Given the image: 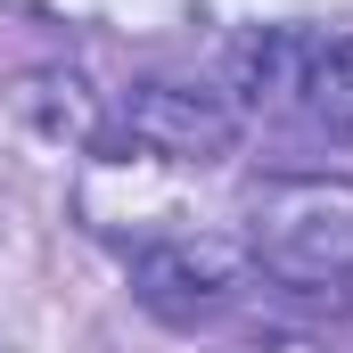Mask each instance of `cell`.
Here are the masks:
<instances>
[{"label":"cell","mask_w":353,"mask_h":353,"mask_svg":"<svg viewBox=\"0 0 353 353\" xmlns=\"http://www.w3.org/2000/svg\"><path fill=\"white\" fill-rule=\"evenodd\" d=\"M247 247L239 239H214V230H189V239H157V247H140L132 255V288H140V304L148 312H165V321H197V312H222L230 304V288L247 279Z\"/></svg>","instance_id":"cell-2"},{"label":"cell","mask_w":353,"mask_h":353,"mask_svg":"<svg viewBox=\"0 0 353 353\" xmlns=\"http://www.w3.org/2000/svg\"><path fill=\"white\" fill-rule=\"evenodd\" d=\"M115 132L132 157H157V165H222L239 148V107L222 90H189V83H132Z\"/></svg>","instance_id":"cell-1"},{"label":"cell","mask_w":353,"mask_h":353,"mask_svg":"<svg viewBox=\"0 0 353 353\" xmlns=\"http://www.w3.org/2000/svg\"><path fill=\"white\" fill-rule=\"evenodd\" d=\"M271 353H312V345H271Z\"/></svg>","instance_id":"cell-4"},{"label":"cell","mask_w":353,"mask_h":353,"mask_svg":"<svg viewBox=\"0 0 353 353\" xmlns=\"http://www.w3.org/2000/svg\"><path fill=\"white\" fill-rule=\"evenodd\" d=\"M271 279L288 288H345L353 279V205H329V197H296L263 214L255 247H247Z\"/></svg>","instance_id":"cell-3"}]
</instances>
